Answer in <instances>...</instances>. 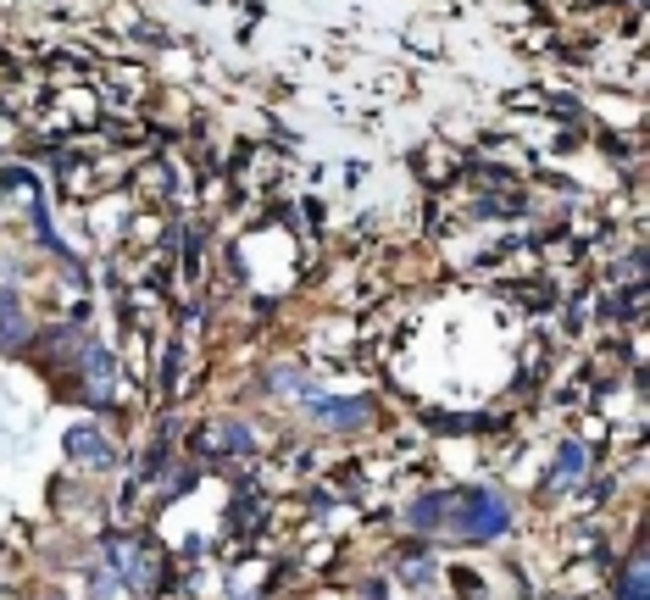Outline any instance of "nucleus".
<instances>
[{"label":"nucleus","instance_id":"f257e3e1","mask_svg":"<svg viewBox=\"0 0 650 600\" xmlns=\"http://www.w3.org/2000/svg\"><path fill=\"white\" fill-rule=\"evenodd\" d=\"M411 528L423 534H456V540H500L512 528V511L495 489H439L411 501Z\"/></svg>","mask_w":650,"mask_h":600},{"label":"nucleus","instance_id":"f03ea898","mask_svg":"<svg viewBox=\"0 0 650 600\" xmlns=\"http://www.w3.org/2000/svg\"><path fill=\"white\" fill-rule=\"evenodd\" d=\"M83 372H90V401H95V406L117 401V372H112V356H106L100 345L83 350Z\"/></svg>","mask_w":650,"mask_h":600},{"label":"nucleus","instance_id":"7ed1b4c3","mask_svg":"<svg viewBox=\"0 0 650 600\" xmlns=\"http://www.w3.org/2000/svg\"><path fill=\"white\" fill-rule=\"evenodd\" d=\"M67 456H78L83 467H106V462H112V445L100 440L95 423H78V428L67 433Z\"/></svg>","mask_w":650,"mask_h":600},{"label":"nucleus","instance_id":"20e7f679","mask_svg":"<svg viewBox=\"0 0 650 600\" xmlns=\"http://www.w3.org/2000/svg\"><path fill=\"white\" fill-rule=\"evenodd\" d=\"M17 339H23V306L12 289H0V350H12Z\"/></svg>","mask_w":650,"mask_h":600},{"label":"nucleus","instance_id":"39448f33","mask_svg":"<svg viewBox=\"0 0 650 600\" xmlns=\"http://www.w3.org/2000/svg\"><path fill=\"white\" fill-rule=\"evenodd\" d=\"M583 467H590V450H583L578 440H568V445H561V456H556V484H561V489L578 484V479H583Z\"/></svg>","mask_w":650,"mask_h":600},{"label":"nucleus","instance_id":"423d86ee","mask_svg":"<svg viewBox=\"0 0 650 600\" xmlns=\"http://www.w3.org/2000/svg\"><path fill=\"white\" fill-rule=\"evenodd\" d=\"M317 417H333V423H367V406L362 401H311Z\"/></svg>","mask_w":650,"mask_h":600},{"label":"nucleus","instance_id":"0eeeda50","mask_svg":"<svg viewBox=\"0 0 650 600\" xmlns=\"http://www.w3.org/2000/svg\"><path fill=\"white\" fill-rule=\"evenodd\" d=\"M401 578H406V584H411V589H423V584H428V578H434V567H428V562H406V573H401Z\"/></svg>","mask_w":650,"mask_h":600},{"label":"nucleus","instance_id":"6e6552de","mask_svg":"<svg viewBox=\"0 0 650 600\" xmlns=\"http://www.w3.org/2000/svg\"><path fill=\"white\" fill-rule=\"evenodd\" d=\"M623 600H645V573H623Z\"/></svg>","mask_w":650,"mask_h":600}]
</instances>
